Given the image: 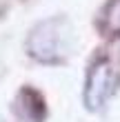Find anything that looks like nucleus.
Instances as JSON below:
<instances>
[{"label":"nucleus","mask_w":120,"mask_h":122,"mask_svg":"<svg viewBox=\"0 0 120 122\" xmlns=\"http://www.w3.org/2000/svg\"><path fill=\"white\" fill-rule=\"evenodd\" d=\"M116 84H118V78H116L111 62L104 58L96 60L87 73V82H84V104H87V109L89 111L102 109L109 96L114 93Z\"/></svg>","instance_id":"2"},{"label":"nucleus","mask_w":120,"mask_h":122,"mask_svg":"<svg viewBox=\"0 0 120 122\" xmlns=\"http://www.w3.org/2000/svg\"><path fill=\"white\" fill-rule=\"evenodd\" d=\"M102 27H104V31H109L114 36H120V0H111L104 7Z\"/></svg>","instance_id":"3"},{"label":"nucleus","mask_w":120,"mask_h":122,"mask_svg":"<svg viewBox=\"0 0 120 122\" xmlns=\"http://www.w3.org/2000/svg\"><path fill=\"white\" fill-rule=\"evenodd\" d=\"M73 29L65 18H51L40 22L29 36V53L42 62H60L67 58L71 47Z\"/></svg>","instance_id":"1"}]
</instances>
